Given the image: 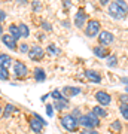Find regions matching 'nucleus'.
I'll list each match as a JSON object with an SVG mask.
<instances>
[{
	"mask_svg": "<svg viewBox=\"0 0 128 134\" xmlns=\"http://www.w3.org/2000/svg\"><path fill=\"white\" fill-rule=\"evenodd\" d=\"M34 79L37 82H43L46 79V73L43 69H34Z\"/></svg>",
	"mask_w": 128,
	"mask_h": 134,
	"instance_id": "obj_17",
	"label": "nucleus"
},
{
	"mask_svg": "<svg viewBox=\"0 0 128 134\" xmlns=\"http://www.w3.org/2000/svg\"><path fill=\"white\" fill-rule=\"evenodd\" d=\"M119 110H121V113L125 119H128V104L125 103H119Z\"/></svg>",
	"mask_w": 128,
	"mask_h": 134,
	"instance_id": "obj_23",
	"label": "nucleus"
},
{
	"mask_svg": "<svg viewBox=\"0 0 128 134\" xmlns=\"http://www.w3.org/2000/svg\"><path fill=\"white\" fill-rule=\"evenodd\" d=\"M3 37V29H2V25H0V39Z\"/></svg>",
	"mask_w": 128,
	"mask_h": 134,
	"instance_id": "obj_36",
	"label": "nucleus"
},
{
	"mask_svg": "<svg viewBox=\"0 0 128 134\" xmlns=\"http://www.w3.org/2000/svg\"><path fill=\"white\" fill-rule=\"evenodd\" d=\"M100 3H101V5H103V6H106V5H107V0H101Z\"/></svg>",
	"mask_w": 128,
	"mask_h": 134,
	"instance_id": "obj_37",
	"label": "nucleus"
},
{
	"mask_svg": "<svg viewBox=\"0 0 128 134\" xmlns=\"http://www.w3.org/2000/svg\"><path fill=\"white\" fill-rule=\"evenodd\" d=\"M60 121H61V125H63V127H64L66 130H69V131H76L77 125H79V121L76 119V118L71 115V113H67V115H64Z\"/></svg>",
	"mask_w": 128,
	"mask_h": 134,
	"instance_id": "obj_2",
	"label": "nucleus"
},
{
	"mask_svg": "<svg viewBox=\"0 0 128 134\" xmlns=\"http://www.w3.org/2000/svg\"><path fill=\"white\" fill-rule=\"evenodd\" d=\"M45 124H46V122L37 115H34V118L30 119V127H31V130H33L34 133H40V131H42V127Z\"/></svg>",
	"mask_w": 128,
	"mask_h": 134,
	"instance_id": "obj_6",
	"label": "nucleus"
},
{
	"mask_svg": "<svg viewBox=\"0 0 128 134\" xmlns=\"http://www.w3.org/2000/svg\"><path fill=\"white\" fill-rule=\"evenodd\" d=\"M33 9L36 10V9H40V5L39 3H36V2H33Z\"/></svg>",
	"mask_w": 128,
	"mask_h": 134,
	"instance_id": "obj_35",
	"label": "nucleus"
},
{
	"mask_svg": "<svg viewBox=\"0 0 128 134\" xmlns=\"http://www.w3.org/2000/svg\"><path fill=\"white\" fill-rule=\"evenodd\" d=\"M106 64H107L109 67H116L118 66V57H116V55H109Z\"/></svg>",
	"mask_w": 128,
	"mask_h": 134,
	"instance_id": "obj_22",
	"label": "nucleus"
},
{
	"mask_svg": "<svg viewBox=\"0 0 128 134\" xmlns=\"http://www.w3.org/2000/svg\"><path fill=\"white\" fill-rule=\"evenodd\" d=\"M113 133H121L122 131V124H121V121H113L112 124H110V127H109Z\"/></svg>",
	"mask_w": 128,
	"mask_h": 134,
	"instance_id": "obj_20",
	"label": "nucleus"
},
{
	"mask_svg": "<svg viewBox=\"0 0 128 134\" xmlns=\"http://www.w3.org/2000/svg\"><path fill=\"white\" fill-rule=\"evenodd\" d=\"M127 91H128V86H127Z\"/></svg>",
	"mask_w": 128,
	"mask_h": 134,
	"instance_id": "obj_40",
	"label": "nucleus"
},
{
	"mask_svg": "<svg viewBox=\"0 0 128 134\" xmlns=\"http://www.w3.org/2000/svg\"><path fill=\"white\" fill-rule=\"evenodd\" d=\"M81 92L79 88H73V86H64L63 88V94L66 97H73V96H77Z\"/></svg>",
	"mask_w": 128,
	"mask_h": 134,
	"instance_id": "obj_15",
	"label": "nucleus"
},
{
	"mask_svg": "<svg viewBox=\"0 0 128 134\" xmlns=\"http://www.w3.org/2000/svg\"><path fill=\"white\" fill-rule=\"evenodd\" d=\"M43 49L39 46V45H36V46H33V48H30L29 51V55L31 60H34V61H37V60H42L43 58Z\"/></svg>",
	"mask_w": 128,
	"mask_h": 134,
	"instance_id": "obj_9",
	"label": "nucleus"
},
{
	"mask_svg": "<svg viewBox=\"0 0 128 134\" xmlns=\"http://www.w3.org/2000/svg\"><path fill=\"white\" fill-rule=\"evenodd\" d=\"M85 76L88 77L91 82H95V83H100V82H101V76H100L97 72H94V70H85Z\"/></svg>",
	"mask_w": 128,
	"mask_h": 134,
	"instance_id": "obj_14",
	"label": "nucleus"
},
{
	"mask_svg": "<svg viewBox=\"0 0 128 134\" xmlns=\"http://www.w3.org/2000/svg\"><path fill=\"white\" fill-rule=\"evenodd\" d=\"M10 64H12V58H10L8 54H0V67L8 69Z\"/></svg>",
	"mask_w": 128,
	"mask_h": 134,
	"instance_id": "obj_16",
	"label": "nucleus"
},
{
	"mask_svg": "<svg viewBox=\"0 0 128 134\" xmlns=\"http://www.w3.org/2000/svg\"><path fill=\"white\" fill-rule=\"evenodd\" d=\"M0 79H2V81H8V79H9V72H8V69L0 67Z\"/></svg>",
	"mask_w": 128,
	"mask_h": 134,
	"instance_id": "obj_24",
	"label": "nucleus"
},
{
	"mask_svg": "<svg viewBox=\"0 0 128 134\" xmlns=\"http://www.w3.org/2000/svg\"><path fill=\"white\" fill-rule=\"evenodd\" d=\"M5 18H6V14L3 12V10H0V23H2V21H5Z\"/></svg>",
	"mask_w": 128,
	"mask_h": 134,
	"instance_id": "obj_34",
	"label": "nucleus"
},
{
	"mask_svg": "<svg viewBox=\"0 0 128 134\" xmlns=\"http://www.w3.org/2000/svg\"><path fill=\"white\" fill-rule=\"evenodd\" d=\"M54 106H55V109L57 110H64V109H69V100H67L66 97H63L60 100H55L54 101Z\"/></svg>",
	"mask_w": 128,
	"mask_h": 134,
	"instance_id": "obj_13",
	"label": "nucleus"
},
{
	"mask_svg": "<svg viewBox=\"0 0 128 134\" xmlns=\"http://www.w3.org/2000/svg\"><path fill=\"white\" fill-rule=\"evenodd\" d=\"M82 134H98V133H97L95 130H84Z\"/></svg>",
	"mask_w": 128,
	"mask_h": 134,
	"instance_id": "obj_32",
	"label": "nucleus"
},
{
	"mask_svg": "<svg viewBox=\"0 0 128 134\" xmlns=\"http://www.w3.org/2000/svg\"><path fill=\"white\" fill-rule=\"evenodd\" d=\"M2 40H3V43H5L8 48L10 49H16V40H15L10 34H3V37H2Z\"/></svg>",
	"mask_w": 128,
	"mask_h": 134,
	"instance_id": "obj_12",
	"label": "nucleus"
},
{
	"mask_svg": "<svg viewBox=\"0 0 128 134\" xmlns=\"http://www.w3.org/2000/svg\"><path fill=\"white\" fill-rule=\"evenodd\" d=\"M109 14H110V16L115 18V19H122V18H125L127 12L118 5V2H113V3L109 5Z\"/></svg>",
	"mask_w": 128,
	"mask_h": 134,
	"instance_id": "obj_3",
	"label": "nucleus"
},
{
	"mask_svg": "<svg viewBox=\"0 0 128 134\" xmlns=\"http://www.w3.org/2000/svg\"><path fill=\"white\" fill-rule=\"evenodd\" d=\"M88 19V14L84 12V9H81L77 14H76V18H75V25L77 29H82L85 25V21Z\"/></svg>",
	"mask_w": 128,
	"mask_h": 134,
	"instance_id": "obj_10",
	"label": "nucleus"
},
{
	"mask_svg": "<svg viewBox=\"0 0 128 134\" xmlns=\"http://www.w3.org/2000/svg\"><path fill=\"white\" fill-rule=\"evenodd\" d=\"M95 98L101 106H109L110 101H112V97L107 94L106 91H97L95 92Z\"/></svg>",
	"mask_w": 128,
	"mask_h": 134,
	"instance_id": "obj_8",
	"label": "nucleus"
},
{
	"mask_svg": "<svg viewBox=\"0 0 128 134\" xmlns=\"http://www.w3.org/2000/svg\"><path fill=\"white\" fill-rule=\"evenodd\" d=\"M14 73H15L18 77H24V76H27L29 69H27V66H25L24 63L15 61V63H14Z\"/></svg>",
	"mask_w": 128,
	"mask_h": 134,
	"instance_id": "obj_7",
	"label": "nucleus"
},
{
	"mask_svg": "<svg viewBox=\"0 0 128 134\" xmlns=\"http://www.w3.org/2000/svg\"><path fill=\"white\" fill-rule=\"evenodd\" d=\"M118 5L121 6V8H122V9L125 10V12H128V5L125 3V2H121V0H119V2H118Z\"/></svg>",
	"mask_w": 128,
	"mask_h": 134,
	"instance_id": "obj_29",
	"label": "nucleus"
},
{
	"mask_svg": "<svg viewBox=\"0 0 128 134\" xmlns=\"http://www.w3.org/2000/svg\"><path fill=\"white\" fill-rule=\"evenodd\" d=\"M51 96L54 97V100H60V98H63V94L60 91H58V90H55V91H52V94H51Z\"/></svg>",
	"mask_w": 128,
	"mask_h": 134,
	"instance_id": "obj_26",
	"label": "nucleus"
},
{
	"mask_svg": "<svg viewBox=\"0 0 128 134\" xmlns=\"http://www.w3.org/2000/svg\"><path fill=\"white\" fill-rule=\"evenodd\" d=\"M9 33H10V36L15 39V40H18L19 37H21V33H19V29H18V25H10L9 27Z\"/></svg>",
	"mask_w": 128,
	"mask_h": 134,
	"instance_id": "obj_18",
	"label": "nucleus"
},
{
	"mask_svg": "<svg viewBox=\"0 0 128 134\" xmlns=\"http://www.w3.org/2000/svg\"><path fill=\"white\" fill-rule=\"evenodd\" d=\"M92 113H94V115H97L98 118H104V116H107V112H106L101 106H95L94 109H92Z\"/></svg>",
	"mask_w": 128,
	"mask_h": 134,
	"instance_id": "obj_19",
	"label": "nucleus"
},
{
	"mask_svg": "<svg viewBox=\"0 0 128 134\" xmlns=\"http://www.w3.org/2000/svg\"><path fill=\"white\" fill-rule=\"evenodd\" d=\"M122 82H124V83H128V77H124Z\"/></svg>",
	"mask_w": 128,
	"mask_h": 134,
	"instance_id": "obj_38",
	"label": "nucleus"
},
{
	"mask_svg": "<svg viewBox=\"0 0 128 134\" xmlns=\"http://www.w3.org/2000/svg\"><path fill=\"white\" fill-rule=\"evenodd\" d=\"M46 113H48L49 116H52V115H54V110H52V106H51V104H48V106H46Z\"/></svg>",
	"mask_w": 128,
	"mask_h": 134,
	"instance_id": "obj_30",
	"label": "nucleus"
},
{
	"mask_svg": "<svg viewBox=\"0 0 128 134\" xmlns=\"http://www.w3.org/2000/svg\"><path fill=\"white\" fill-rule=\"evenodd\" d=\"M79 124L84 125L85 130H92V128H95V127L100 125V118L97 115H94L92 112H90V113L82 115L81 118H79Z\"/></svg>",
	"mask_w": 128,
	"mask_h": 134,
	"instance_id": "obj_1",
	"label": "nucleus"
},
{
	"mask_svg": "<svg viewBox=\"0 0 128 134\" xmlns=\"http://www.w3.org/2000/svg\"><path fill=\"white\" fill-rule=\"evenodd\" d=\"M0 113H2V106H0Z\"/></svg>",
	"mask_w": 128,
	"mask_h": 134,
	"instance_id": "obj_39",
	"label": "nucleus"
},
{
	"mask_svg": "<svg viewBox=\"0 0 128 134\" xmlns=\"http://www.w3.org/2000/svg\"><path fill=\"white\" fill-rule=\"evenodd\" d=\"M18 29H19V33H21V37H29V34H30V30H29V27L25 24H18Z\"/></svg>",
	"mask_w": 128,
	"mask_h": 134,
	"instance_id": "obj_21",
	"label": "nucleus"
},
{
	"mask_svg": "<svg viewBox=\"0 0 128 134\" xmlns=\"http://www.w3.org/2000/svg\"><path fill=\"white\" fill-rule=\"evenodd\" d=\"M85 34L88 37H95L97 34H100V23L97 19H90L88 24L85 27Z\"/></svg>",
	"mask_w": 128,
	"mask_h": 134,
	"instance_id": "obj_4",
	"label": "nucleus"
},
{
	"mask_svg": "<svg viewBox=\"0 0 128 134\" xmlns=\"http://www.w3.org/2000/svg\"><path fill=\"white\" fill-rule=\"evenodd\" d=\"M94 54L97 55L98 58H107L110 55L109 54V48H106V46H101V45H98V46H94Z\"/></svg>",
	"mask_w": 128,
	"mask_h": 134,
	"instance_id": "obj_11",
	"label": "nucleus"
},
{
	"mask_svg": "<svg viewBox=\"0 0 128 134\" xmlns=\"http://www.w3.org/2000/svg\"><path fill=\"white\" fill-rule=\"evenodd\" d=\"M19 51H21V52H23V54L29 52V51H30L29 45H27V43H23V45H19Z\"/></svg>",
	"mask_w": 128,
	"mask_h": 134,
	"instance_id": "obj_27",
	"label": "nucleus"
},
{
	"mask_svg": "<svg viewBox=\"0 0 128 134\" xmlns=\"http://www.w3.org/2000/svg\"><path fill=\"white\" fill-rule=\"evenodd\" d=\"M43 29L45 30H49V31H51V29H52V27H51V24H48V23H43Z\"/></svg>",
	"mask_w": 128,
	"mask_h": 134,
	"instance_id": "obj_33",
	"label": "nucleus"
},
{
	"mask_svg": "<svg viewBox=\"0 0 128 134\" xmlns=\"http://www.w3.org/2000/svg\"><path fill=\"white\" fill-rule=\"evenodd\" d=\"M14 106L12 104H6V109H5V113H3V116H5V118H8V116L10 115V113H12V112H14Z\"/></svg>",
	"mask_w": 128,
	"mask_h": 134,
	"instance_id": "obj_25",
	"label": "nucleus"
},
{
	"mask_svg": "<svg viewBox=\"0 0 128 134\" xmlns=\"http://www.w3.org/2000/svg\"><path fill=\"white\" fill-rule=\"evenodd\" d=\"M113 40H115V37H113V34H112V33H109V31H100L98 42H100L101 46H106V48H107L109 45L113 43Z\"/></svg>",
	"mask_w": 128,
	"mask_h": 134,
	"instance_id": "obj_5",
	"label": "nucleus"
},
{
	"mask_svg": "<svg viewBox=\"0 0 128 134\" xmlns=\"http://www.w3.org/2000/svg\"><path fill=\"white\" fill-rule=\"evenodd\" d=\"M119 103H125V104H128V96L127 94H124V96L119 97Z\"/></svg>",
	"mask_w": 128,
	"mask_h": 134,
	"instance_id": "obj_28",
	"label": "nucleus"
},
{
	"mask_svg": "<svg viewBox=\"0 0 128 134\" xmlns=\"http://www.w3.org/2000/svg\"><path fill=\"white\" fill-rule=\"evenodd\" d=\"M48 51H51V52H54V54H57L58 51H57V46H55V45H49V46H48Z\"/></svg>",
	"mask_w": 128,
	"mask_h": 134,
	"instance_id": "obj_31",
	"label": "nucleus"
}]
</instances>
